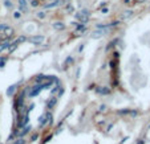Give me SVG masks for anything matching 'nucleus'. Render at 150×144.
Masks as SVG:
<instances>
[{
	"label": "nucleus",
	"instance_id": "obj_1",
	"mask_svg": "<svg viewBox=\"0 0 150 144\" xmlns=\"http://www.w3.org/2000/svg\"><path fill=\"white\" fill-rule=\"evenodd\" d=\"M13 28H11V27H6V28L3 29V33H1V36H3V41H7L10 40V38L13 37Z\"/></svg>",
	"mask_w": 150,
	"mask_h": 144
},
{
	"label": "nucleus",
	"instance_id": "obj_2",
	"mask_svg": "<svg viewBox=\"0 0 150 144\" xmlns=\"http://www.w3.org/2000/svg\"><path fill=\"white\" fill-rule=\"evenodd\" d=\"M29 41H31L33 45H40L44 41V36H33V37L29 38Z\"/></svg>",
	"mask_w": 150,
	"mask_h": 144
},
{
	"label": "nucleus",
	"instance_id": "obj_3",
	"mask_svg": "<svg viewBox=\"0 0 150 144\" xmlns=\"http://www.w3.org/2000/svg\"><path fill=\"white\" fill-rule=\"evenodd\" d=\"M41 91V87H40V85H39V86H35L33 89H32V91L31 93H29V97H36V95H39V93H40Z\"/></svg>",
	"mask_w": 150,
	"mask_h": 144
},
{
	"label": "nucleus",
	"instance_id": "obj_4",
	"mask_svg": "<svg viewBox=\"0 0 150 144\" xmlns=\"http://www.w3.org/2000/svg\"><path fill=\"white\" fill-rule=\"evenodd\" d=\"M96 91L98 93V94H109L110 90L108 87H105V86H101V87H97Z\"/></svg>",
	"mask_w": 150,
	"mask_h": 144
},
{
	"label": "nucleus",
	"instance_id": "obj_5",
	"mask_svg": "<svg viewBox=\"0 0 150 144\" xmlns=\"http://www.w3.org/2000/svg\"><path fill=\"white\" fill-rule=\"evenodd\" d=\"M19 7H20V11H23V12H27V10H28L25 0H19Z\"/></svg>",
	"mask_w": 150,
	"mask_h": 144
},
{
	"label": "nucleus",
	"instance_id": "obj_6",
	"mask_svg": "<svg viewBox=\"0 0 150 144\" xmlns=\"http://www.w3.org/2000/svg\"><path fill=\"white\" fill-rule=\"evenodd\" d=\"M53 28L57 29V31H63V29H65V24H63V23H55Z\"/></svg>",
	"mask_w": 150,
	"mask_h": 144
},
{
	"label": "nucleus",
	"instance_id": "obj_7",
	"mask_svg": "<svg viewBox=\"0 0 150 144\" xmlns=\"http://www.w3.org/2000/svg\"><path fill=\"white\" fill-rule=\"evenodd\" d=\"M8 46H10V42H8V40L3 41V42H0V52H3V50L8 49Z\"/></svg>",
	"mask_w": 150,
	"mask_h": 144
},
{
	"label": "nucleus",
	"instance_id": "obj_8",
	"mask_svg": "<svg viewBox=\"0 0 150 144\" xmlns=\"http://www.w3.org/2000/svg\"><path fill=\"white\" fill-rule=\"evenodd\" d=\"M56 102H57L56 97H55V98H52V99H50L49 102H48V104H47V106H48V109H53V107H55V104H56Z\"/></svg>",
	"mask_w": 150,
	"mask_h": 144
},
{
	"label": "nucleus",
	"instance_id": "obj_9",
	"mask_svg": "<svg viewBox=\"0 0 150 144\" xmlns=\"http://www.w3.org/2000/svg\"><path fill=\"white\" fill-rule=\"evenodd\" d=\"M44 115H45V119L48 120V123H52V118H53V115H52V113H50V111L45 113Z\"/></svg>",
	"mask_w": 150,
	"mask_h": 144
},
{
	"label": "nucleus",
	"instance_id": "obj_10",
	"mask_svg": "<svg viewBox=\"0 0 150 144\" xmlns=\"http://www.w3.org/2000/svg\"><path fill=\"white\" fill-rule=\"evenodd\" d=\"M102 35H104V33L101 31H96V32H93V33H92V37H93V38H100Z\"/></svg>",
	"mask_w": 150,
	"mask_h": 144
},
{
	"label": "nucleus",
	"instance_id": "obj_11",
	"mask_svg": "<svg viewBox=\"0 0 150 144\" xmlns=\"http://www.w3.org/2000/svg\"><path fill=\"white\" fill-rule=\"evenodd\" d=\"M131 15H133V12H131V11H125V12H124V15L121 16V19H128V17H130Z\"/></svg>",
	"mask_w": 150,
	"mask_h": 144
},
{
	"label": "nucleus",
	"instance_id": "obj_12",
	"mask_svg": "<svg viewBox=\"0 0 150 144\" xmlns=\"http://www.w3.org/2000/svg\"><path fill=\"white\" fill-rule=\"evenodd\" d=\"M17 45H19V44H17L16 41L13 42V44H10V46H8V50H10V52H13V50H15L16 48H17Z\"/></svg>",
	"mask_w": 150,
	"mask_h": 144
},
{
	"label": "nucleus",
	"instance_id": "obj_13",
	"mask_svg": "<svg viewBox=\"0 0 150 144\" xmlns=\"http://www.w3.org/2000/svg\"><path fill=\"white\" fill-rule=\"evenodd\" d=\"M85 29H86V25L85 24H78L76 27V31H85Z\"/></svg>",
	"mask_w": 150,
	"mask_h": 144
},
{
	"label": "nucleus",
	"instance_id": "obj_14",
	"mask_svg": "<svg viewBox=\"0 0 150 144\" xmlns=\"http://www.w3.org/2000/svg\"><path fill=\"white\" fill-rule=\"evenodd\" d=\"M15 89H16V85H13V86H11L8 90H7V95H11V94H13V91H15Z\"/></svg>",
	"mask_w": 150,
	"mask_h": 144
},
{
	"label": "nucleus",
	"instance_id": "obj_15",
	"mask_svg": "<svg viewBox=\"0 0 150 144\" xmlns=\"http://www.w3.org/2000/svg\"><path fill=\"white\" fill-rule=\"evenodd\" d=\"M57 4H60L59 1H52V3H49V4H45V8H52V7H55V5H57Z\"/></svg>",
	"mask_w": 150,
	"mask_h": 144
},
{
	"label": "nucleus",
	"instance_id": "obj_16",
	"mask_svg": "<svg viewBox=\"0 0 150 144\" xmlns=\"http://www.w3.org/2000/svg\"><path fill=\"white\" fill-rule=\"evenodd\" d=\"M12 144H25V140H24V138H19L17 140H15Z\"/></svg>",
	"mask_w": 150,
	"mask_h": 144
},
{
	"label": "nucleus",
	"instance_id": "obj_17",
	"mask_svg": "<svg viewBox=\"0 0 150 144\" xmlns=\"http://www.w3.org/2000/svg\"><path fill=\"white\" fill-rule=\"evenodd\" d=\"M31 5H32V7H39V5H40V1H39V0H32V1H31Z\"/></svg>",
	"mask_w": 150,
	"mask_h": 144
},
{
	"label": "nucleus",
	"instance_id": "obj_18",
	"mask_svg": "<svg viewBox=\"0 0 150 144\" xmlns=\"http://www.w3.org/2000/svg\"><path fill=\"white\" fill-rule=\"evenodd\" d=\"M45 123H48V120L45 119V115L40 116V124H45Z\"/></svg>",
	"mask_w": 150,
	"mask_h": 144
},
{
	"label": "nucleus",
	"instance_id": "obj_19",
	"mask_svg": "<svg viewBox=\"0 0 150 144\" xmlns=\"http://www.w3.org/2000/svg\"><path fill=\"white\" fill-rule=\"evenodd\" d=\"M24 41H27V37H24V36H21V37H19V38H17V41H16V42L19 44V42H24Z\"/></svg>",
	"mask_w": 150,
	"mask_h": 144
},
{
	"label": "nucleus",
	"instance_id": "obj_20",
	"mask_svg": "<svg viewBox=\"0 0 150 144\" xmlns=\"http://www.w3.org/2000/svg\"><path fill=\"white\" fill-rule=\"evenodd\" d=\"M98 111H100V113H105V111H106V106H105V104H101Z\"/></svg>",
	"mask_w": 150,
	"mask_h": 144
},
{
	"label": "nucleus",
	"instance_id": "obj_21",
	"mask_svg": "<svg viewBox=\"0 0 150 144\" xmlns=\"http://www.w3.org/2000/svg\"><path fill=\"white\" fill-rule=\"evenodd\" d=\"M37 17H39V19H44V17H45V13H44V12H39L37 13Z\"/></svg>",
	"mask_w": 150,
	"mask_h": 144
},
{
	"label": "nucleus",
	"instance_id": "obj_22",
	"mask_svg": "<svg viewBox=\"0 0 150 144\" xmlns=\"http://www.w3.org/2000/svg\"><path fill=\"white\" fill-rule=\"evenodd\" d=\"M50 139H52V135H49V136H48V138L45 139V140H43V141H41V144H45V143H47V141H49Z\"/></svg>",
	"mask_w": 150,
	"mask_h": 144
},
{
	"label": "nucleus",
	"instance_id": "obj_23",
	"mask_svg": "<svg viewBox=\"0 0 150 144\" xmlns=\"http://www.w3.org/2000/svg\"><path fill=\"white\" fill-rule=\"evenodd\" d=\"M4 4H6V7H8V8H10V7L12 5V4H11V1H10V0H6V1H4Z\"/></svg>",
	"mask_w": 150,
	"mask_h": 144
},
{
	"label": "nucleus",
	"instance_id": "obj_24",
	"mask_svg": "<svg viewBox=\"0 0 150 144\" xmlns=\"http://www.w3.org/2000/svg\"><path fill=\"white\" fill-rule=\"evenodd\" d=\"M13 16H15L16 19H19L20 16H21V13H20V12H15V15H13Z\"/></svg>",
	"mask_w": 150,
	"mask_h": 144
},
{
	"label": "nucleus",
	"instance_id": "obj_25",
	"mask_svg": "<svg viewBox=\"0 0 150 144\" xmlns=\"http://www.w3.org/2000/svg\"><path fill=\"white\" fill-rule=\"evenodd\" d=\"M35 109V104H31V106H29V109H28V111H27V113H31L32 110Z\"/></svg>",
	"mask_w": 150,
	"mask_h": 144
},
{
	"label": "nucleus",
	"instance_id": "obj_26",
	"mask_svg": "<svg viewBox=\"0 0 150 144\" xmlns=\"http://www.w3.org/2000/svg\"><path fill=\"white\" fill-rule=\"evenodd\" d=\"M37 138H39V135H37V134H35L33 136H32V140L35 141V140H36V139H37Z\"/></svg>",
	"mask_w": 150,
	"mask_h": 144
},
{
	"label": "nucleus",
	"instance_id": "obj_27",
	"mask_svg": "<svg viewBox=\"0 0 150 144\" xmlns=\"http://www.w3.org/2000/svg\"><path fill=\"white\" fill-rule=\"evenodd\" d=\"M4 63H6V61H0V68H3Z\"/></svg>",
	"mask_w": 150,
	"mask_h": 144
},
{
	"label": "nucleus",
	"instance_id": "obj_28",
	"mask_svg": "<svg viewBox=\"0 0 150 144\" xmlns=\"http://www.w3.org/2000/svg\"><path fill=\"white\" fill-rule=\"evenodd\" d=\"M101 11H102V13H108V8H102Z\"/></svg>",
	"mask_w": 150,
	"mask_h": 144
},
{
	"label": "nucleus",
	"instance_id": "obj_29",
	"mask_svg": "<svg viewBox=\"0 0 150 144\" xmlns=\"http://www.w3.org/2000/svg\"><path fill=\"white\" fill-rule=\"evenodd\" d=\"M4 28H6V25H0V32H3Z\"/></svg>",
	"mask_w": 150,
	"mask_h": 144
},
{
	"label": "nucleus",
	"instance_id": "obj_30",
	"mask_svg": "<svg viewBox=\"0 0 150 144\" xmlns=\"http://www.w3.org/2000/svg\"><path fill=\"white\" fill-rule=\"evenodd\" d=\"M138 144H144V140H141V141H138Z\"/></svg>",
	"mask_w": 150,
	"mask_h": 144
},
{
	"label": "nucleus",
	"instance_id": "obj_31",
	"mask_svg": "<svg viewBox=\"0 0 150 144\" xmlns=\"http://www.w3.org/2000/svg\"><path fill=\"white\" fill-rule=\"evenodd\" d=\"M39 1H44V0H39Z\"/></svg>",
	"mask_w": 150,
	"mask_h": 144
}]
</instances>
